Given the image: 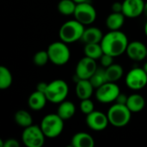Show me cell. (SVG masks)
<instances>
[{
  "mask_svg": "<svg viewBox=\"0 0 147 147\" xmlns=\"http://www.w3.org/2000/svg\"><path fill=\"white\" fill-rule=\"evenodd\" d=\"M128 43L129 41L126 34L120 30H110L103 35L101 46L104 53L115 58L126 53Z\"/></svg>",
  "mask_w": 147,
  "mask_h": 147,
  "instance_id": "1",
  "label": "cell"
},
{
  "mask_svg": "<svg viewBox=\"0 0 147 147\" xmlns=\"http://www.w3.org/2000/svg\"><path fill=\"white\" fill-rule=\"evenodd\" d=\"M84 29V25L76 19L69 20L61 25L59 30V37L60 40L67 44L73 43L81 40Z\"/></svg>",
  "mask_w": 147,
  "mask_h": 147,
  "instance_id": "2",
  "label": "cell"
},
{
  "mask_svg": "<svg viewBox=\"0 0 147 147\" xmlns=\"http://www.w3.org/2000/svg\"><path fill=\"white\" fill-rule=\"evenodd\" d=\"M107 115L109 124L113 127H124L130 122L132 112L127 105L115 103L109 109Z\"/></svg>",
  "mask_w": 147,
  "mask_h": 147,
  "instance_id": "3",
  "label": "cell"
},
{
  "mask_svg": "<svg viewBox=\"0 0 147 147\" xmlns=\"http://www.w3.org/2000/svg\"><path fill=\"white\" fill-rule=\"evenodd\" d=\"M64 120L58 114H48L40 121V128L45 136L49 139L59 137L64 130Z\"/></svg>",
  "mask_w": 147,
  "mask_h": 147,
  "instance_id": "4",
  "label": "cell"
},
{
  "mask_svg": "<svg viewBox=\"0 0 147 147\" xmlns=\"http://www.w3.org/2000/svg\"><path fill=\"white\" fill-rule=\"evenodd\" d=\"M49 60L55 65H65L71 59V51L67 43L59 40L51 43L47 47Z\"/></svg>",
  "mask_w": 147,
  "mask_h": 147,
  "instance_id": "5",
  "label": "cell"
},
{
  "mask_svg": "<svg viewBox=\"0 0 147 147\" xmlns=\"http://www.w3.org/2000/svg\"><path fill=\"white\" fill-rule=\"evenodd\" d=\"M45 94L48 102L59 104L66 99L69 94V86L65 81L55 79L48 84Z\"/></svg>",
  "mask_w": 147,
  "mask_h": 147,
  "instance_id": "6",
  "label": "cell"
},
{
  "mask_svg": "<svg viewBox=\"0 0 147 147\" xmlns=\"http://www.w3.org/2000/svg\"><path fill=\"white\" fill-rule=\"evenodd\" d=\"M46 138L40 126L37 125H31L24 128L22 134V141L27 147H42Z\"/></svg>",
  "mask_w": 147,
  "mask_h": 147,
  "instance_id": "7",
  "label": "cell"
},
{
  "mask_svg": "<svg viewBox=\"0 0 147 147\" xmlns=\"http://www.w3.org/2000/svg\"><path fill=\"white\" fill-rule=\"evenodd\" d=\"M120 93L121 90L116 83L106 82L96 90V98L99 102L107 104L115 102Z\"/></svg>",
  "mask_w": 147,
  "mask_h": 147,
  "instance_id": "8",
  "label": "cell"
},
{
  "mask_svg": "<svg viewBox=\"0 0 147 147\" xmlns=\"http://www.w3.org/2000/svg\"><path fill=\"white\" fill-rule=\"evenodd\" d=\"M125 82L127 86L132 90H142L147 85V73L144 68H133L127 73Z\"/></svg>",
  "mask_w": 147,
  "mask_h": 147,
  "instance_id": "9",
  "label": "cell"
},
{
  "mask_svg": "<svg viewBox=\"0 0 147 147\" xmlns=\"http://www.w3.org/2000/svg\"><path fill=\"white\" fill-rule=\"evenodd\" d=\"M75 19L83 25H90L96 19V10L95 7L88 2L77 3L75 12L73 14Z\"/></svg>",
  "mask_w": 147,
  "mask_h": 147,
  "instance_id": "10",
  "label": "cell"
},
{
  "mask_svg": "<svg viewBox=\"0 0 147 147\" xmlns=\"http://www.w3.org/2000/svg\"><path fill=\"white\" fill-rule=\"evenodd\" d=\"M96 70V60L84 56L78 62L76 66L75 77L77 78V82L79 79H90Z\"/></svg>",
  "mask_w": 147,
  "mask_h": 147,
  "instance_id": "11",
  "label": "cell"
},
{
  "mask_svg": "<svg viewBox=\"0 0 147 147\" xmlns=\"http://www.w3.org/2000/svg\"><path fill=\"white\" fill-rule=\"evenodd\" d=\"M85 122L90 129L96 132L106 129L109 124L107 114H103L102 112L97 110H94L90 114L87 115Z\"/></svg>",
  "mask_w": 147,
  "mask_h": 147,
  "instance_id": "12",
  "label": "cell"
},
{
  "mask_svg": "<svg viewBox=\"0 0 147 147\" xmlns=\"http://www.w3.org/2000/svg\"><path fill=\"white\" fill-rule=\"evenodd\" d=\"M144 0H124L122 2V13L127 18H137L144 14Z\"/></svg>",
  "mask_w": 147,
  "mask_h": 147,
  "instance_id": "13",
  "label": "cell"
},
{
  "mask_svg": "<svg viewBox=\"0 0 147 147\" xmlns=\"http://www.w3.org/2000/svg\"><path fill=\"white\" fill-rule=\"evenodd\" d=\"M126 53L134 61H142L146 58L147 47L143 42L134 40L128 43Z\"/></svg>",
  "mask_w": 147,
  "mask_h": 147,
  "instance_id": "14",
  "label": "cell"
},
{
  "mask_svg": "<svg viewBox=\"0 0 147 147\" xmlns=\"http://www.w3.org/2000/svg\"><path fill=\"white\" fill-rule=\"evenodd\" d=\"M94 86L90 83V79H79L76 84V95L78 99L84 100L90 98L94 92Z\"/></svg>",
  "mask_w": 147,
  "mask_h": 147,
  "instance_id": "15",
  "label": "cell"
},
{
  "mask_svg": "<svg viewBox=\"0 0 147 147\" xmlns=\"http://www.w3.org/2000/svg\"><path fill=\"white\" fill-rule=\"evenodd\" d=\"M47 102V98L46 94L38 90L34 91L30 94L28 99V104L29 108L34 111H39L45 108L46 103Z\"/></svg>",
  "mask_w": 147,
  "mask_h": 147,
  "instance_id": "16",
  "label": "cell"
},
{
  "mask_svg": "<svg viewBox=\"0 0 147 147\" xmlns=\"http://www.w3.org/2000/svg\"><path fill=\"white\" fill-rule=\"evenodd\" d=\"M103 34L102 30L96 27H90L84 29V34L82 35L81 40L84 44H91V43H101Z\"/></svg>",
  "mask_w": 147,
  "mask_h": 147,
  "instance_id": "17",
  "label": "cell"
},
{
  "mask_svg": "<svg viewBox=\"0 0 147 147\" xmlns=\"http://www.w3.org/2000/svg\"><path fill=\"white\" fill-rule=\"evenodd\" d=\"M71 146L73 147H93L95 146V140L90 134L79 132L72 136Z\"/></svg>",
  "mask_w": 147,
  "mask_h": 147,
  "instance_id": "18",
  "label": "cell"
},
{
  "mask_svg": "<svg viewBox=\"0 0 147 147\" xmlns=\"http://www.w3.org/2000/svg\"><path fill=\"white\" fill-rule=\"evenodd\" d=\"M125 18L122 12H112L106 18V26L109 30H120L124 25Z\"/></svg>",
  "mask_w": 147,
  "mask_h": 147,
  "instance_id": "19",
  "label": "cell"
},
{
  "mask_svg": "<svg viewBox=\"0 0 147 147\" xmlns=\"http://www.w3.org/2000/svg\"><path fill=\"white\" fill-rule=\"evenodd\" d=\"M127 106L132 113H139L146 107V99L143 96L134 93L128 96Z\"/></svg>",
  "mask_w": 147,
  "mask_h": 147,
  "instance_id": "20",
  "label": "cell"
},
{
  "mask_svg": "<svg viewBox=\"0 0 147 147\" xmlns=\"http://www.w3.org/2000/svg\"><path fill=\"white\" fill-rule=\"evenodd\" d=\"M75 113H76V106L72 102L65 100L62 102L59 103L57 114L64 121H67L72 118Z\"/></svg>",
  "mask_w": 147,
  "mask_h": 147,
  "instance_id": "21",
  "label": "cell"
},
{
  "mask_svg": "<svg viewBox=\"0 0 147 147\" xmlns=\"http://www.w3.org/2000/svg\"><path fill=\"white\" fill-rule=\"evenodd\" d=\"M123 73V68L119 64H112L110 66L105 68V74L108 82L116 83L122 78Z\"/></svg>",
  "mask_w": 147,
  "mask_h": 147,
  "instance_id": "22",
  "label": "cell"
},
{
  "mask_svg": "<svg viewBox=\"0 0 147 147\" xmlns=\"http://www.w3.org/2000/svg\"><path fill=\"white\" fill-rule=\"evenodd\" d=\"M84 53L86 57H89L95 60L100 59L102 54L104 53L102 47L101 46V43L85 44L84 47Z\"/></svg>",
  "mask_w": 147,
  "mask_h": 147,
  "instance_id": "23",
  "label": "cell"
},
{
  "mask_svg": "<svg viewBox=\"0 0 147 147\" xmlns=\"http://www.w3.org/2000/svg\"><path fill=\"white\" fill-rule=\"evenodd\" d=\"M14 121L19 127L23 128L33 125V118L31 115L24 109H20L16 112L14 115Z\"/></svg>",
  "mask_w": 147,
  "mask_h": 147,
  "instance_id": "24",
  "label": "cell"
},
{
  "mask_svg": "<svg viewBox=\"0 0 147 147\" xmlns=\"http://www.w3.org/2000/svg\"><path fill=\"white\" fill-rule=\"evenodd\" d=\"M13 82V77L10 71L6 66H0V89H9Z\"/></svg>",
  "mask_w": 147,
  "mask_h": 147,
  "instance_id": "25",
  "label": "cell"
},
{
  "mask_svg": "<svg viewBox=\"0 0 147 147\" xmlns=\"http://www.w3.org/2000/svg\"><path fill=\"white\" fill-rule=\"evenodd\" d=\"M77 3L73 0H60L58 3V10L64 16L73 15Z\"/></svg>",
  "mask_w": 147,
  "mask_h": 147,
  "instance_id": "26",
  "label": "cell"
},
{
  "mask_svg": "<svg viewBox=\"0 0 147 147\" xmlns=\"http://www.w3.org/2000/svg\"><path fill=\"white\" fill-rule=\"evenodd\" d=\"M90 81L94 86L95 90H96L97 88L102 86L103 84L108 82L106 78V74H105V68L104 69L97 68V70L94 72V74L90 78Z\"/></svg>",
  "mask_w": 147,
  "mask_h": 147,
  "instance_id": "27",
  "label": "cell"
},
{
  "mask_svg": "<svg viewBox=\"0 0 147 147\" xmlns=\"http://www.w3.org/2000/svg\"><path fill=\"white\" fill-rule=\"evenodd\" d=\"M49 60V56L47 51H39L36 53H34L33 57V62L36 66H44L47 64Z\"/></svg>",
  "mask_w": 147,
  "mask_h": 147,
  "instance_id": "28",
  "label": "cell"
},
{
  "mask_svg": "<svg viewBox=\"0 0 147 147\" xmlns=\"http://www.w3.org/2000/svg\"><path fill=\"white\" fill-rule=\"evenodd\" d=\"M79 109H80V111L85 115L90 114L91 112H93L95 110L94 109V103L90 98L81 100L80 104H79Z\"/></svg>",
  "mask_w": 147,
  "mask_h": 147,
  "instance_id": "29",
  "label": "cell"
},
{
  "mask_svg": "<svg viewBox=\"0 0 147 147\" xmlns=\"http://www.w3.org/2000/svg\"><path fill=\"white\" fill-rule=\"evenodd\" d=\"M99 60H100L101 65L103 68H107V67L110 66L112 64H114V57L109 54H107V53H103Z\"/></svg>",
  "mask_w": 147,
  "mask_h": 147,
  "instance_id": "30",
  "label": "cell"
},
{
  "mask_svg": "<svg viewBox=\"0 0 147 147\" xmlns=\"http://www.w3.org/2000/svg\"><path fill=\"white\" fill-rule=\"evenodd\" d=\"M20 143L16 139H7L5 140H0V146L1 147H19Z\"/></svg>",
  "mask_w": 147,
  "mask_h": 147,
  "instance_id": "31",
  "label": "cell"
},
{
  "mask_svg": "<svg viewBox=\"0 0 147 147\" xmlns=\"http://www.w3.org/2000/svg\"><path fill=\"white\" fill-rule=\"evenodd\" d=\"M127 98H128V96H126V95H123V94L120 93V94H119V96H117L116 100H115V103L127 105Z\"/></svg>",
  "mask_w": 147,
  "mask_h": 147,
  "instance_id": "32",
  "label": "cell"
},
{
  "mask_svg": "<svg viewBox=\"0 0 147 147\" xmlns=\"http://www.w3.org/2000/svg\"><path fill=\"white\" fill-rule=\"evenodd\" d=\"M112 12H122V3L121 2H115L112 6Z\"/></svg>",
  "mask_w": 147,
  "mask_h": 147,
  "instance_id": "33",
  "label": "cell"
},
{
  "mask_svg": "<svg viewBox=\"0 0 147 147\" xmlns=\"http://www.w3.org/2000/svg\"><path fill=\"white\" fill-rule=\"evenodd\" d=\"M47 85H48V84H47V83H45V82H40V83L37 84V86H36V90L45 93V92H46V90H47Z\"/></svg>",
  "mask_w": 147,
  "mask_h": 147,
  "instance_id": "34",
  "label": "cell"
},
{
  "mask_svg": "<svg viewBox=\"0 0 147 147\" xmlns=\"http://www.w3.org/2000/svg\"><path fill=\"white\" fill-rule=\"evenodd\" d=\"M144 15L147 17V1L145 3V8H144Z\"/></svg>",
  "mask_w": 147,
  "mask_h": 147,
  "instance_id": "35",
  "label": "cell"
},
{
  "mask_svg": "<svg viewBox=\"0 0 147 147\" xmlns=\"http://www.w3.org/2000/svg\"><path fill=\"white\" fill-rule=\"evenodd\" d=\"M76 3H84V2H87L88 0H73Z\"/></svg>",
  "mask_w": 147,
  "mask_h": 147,
  "instance_id": "36",
  "label": "cell"
},
{
  "mask_svg": "<svg viewBox=\"0 0 147 147\" xmlns=\"http://www.w3.org/2000/svg\"><path fill=\"white\" fill-rule=\"evenodd\" d=\"M144 31H145V34H146V37H147V22H146V24H145V27H144Z\"/></svg>",
  "mask_w": 147,
  "mask_h": 147,
  "instance_id": "37",
  "label": "cell"
},
{
  "mask_svg": "<svg viewBox=\"0 0 147 147\" xmlns=\"http://www.w3.org/2000/svg\"><path fill=\"white\" fill-rule=\"evenodd\" d=\"M143 68H144V70L146 71V72L147 73V61L145 63V65H144V66H143Z\"/></svg>",
  "mask_w": 147,
  "mask_h": 147,
  "instance_id": "38",
  "label": "cell"
},
{
  "mask_svg": "<svg viewBox=\"0 0 147 147\" xmlns=\"http://www.w3.org/2000/svg\"><path fill=\"white\" fill-rule=\"evenodd\" d=\"M146 58H147V54H146Z\"/></svg>",
  "mask_w": 147,
  "mask_h": 147,
  "instance_id": "39",
  "label": "cell"
}]
</instances>
